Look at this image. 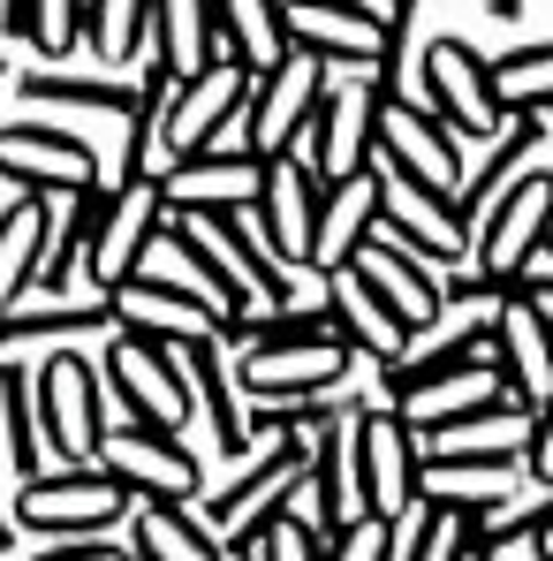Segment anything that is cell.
<instances>
[{"instance_id":"obj_1","label":"cell","mask_w":553,"mask_h":561,"mask_svg":"<svg viewBox=\"0 0 553 561\" xmlns=\"http://www.w3.org/2000/svg\"><path fill=\"white\" fill-rule=\"evenodd\" d=\"M303 470H311V433H274V440H258V456L235 470L212 501H205V531L228 547V554H243L266 524H274L280 508H288V493L303 485Z\"/></svg>"},{"instance_id":"obj_2","label":"cell","mask_w":553,"mask_h":561,"mask_svg":"<svg viewBox=\"0 0 553 561\" xmlns=\"http://www.w3.org/2000/svg\"><path fill=\"white\" fill-rule=\"evenodd\" d=\"M8 516H15V531H38V539H106L129 516V493L99 463H54L15 485Z\"/></svg>"},{"instance_id":"obj_3","label":"cell","mask_w":553,"mask_h":561,"mask_svg":"<svg viewBox=\"0 0 553 561\" xmlns=\"http://www.w3.org/2000/svg\"><path fill=\"white\" fill-rule=\"evenodd\" d=\"M349 463H357V508L402 524L425 501V440L402 425V410L365 402L349 417Z\"/></svg>"},{"instance_id":"obj_4","label":"cell","mask_w":553,"mask_h":561,"mask_svg":"<svg viewBox=\"0 0 553 561\" xmlns=\"http://www.w3.org/2000/svg\"><path fill=\"white\" fill-rule=\"evenodd\" d=\"M546 228H553V168H523L485 197V213L470 220V274H493V280H516L539 251H546Z\"/></svg>"},{"instance_id":"obj_5","label":"cell","mask_w":553,"mask_h":561,"mask_svg":"<svg viewBox=\"0 0 553 561\" xmlns=\"http://www.w3.org/2000/svg\"><path fill=\"white\" fill-rule=\"evenodd\" d=\"M31 394H38V440L54 463H92L99 433H106V379L84 350H46L31 365Z\"/></svg>"},{"instance_id":"obj_6","label":"cell","mask_w":553,"mask_h":561,"mask_svg":"<svg viewBox=\"0 0 553 561\" xmlns=\"http://www.w3.org/2000/svg\"><path fill=\"white\" fill-rule=\"evenodd\" d=\"M371 160L387 168V183H410V190H433L456 205L462 190V145L456 129L425 106V99H379V129H371Z\"/></svg>"},{"instance_id":"obj_7","label":"cell","mask_w":553,"mask_h":561,"mask_svg":"<svg viewBox=\"0 0 553 561\" xmlns=\"http://www.w3.org/2000/svg\"><path fill=\"white\" fill-rule=\"evenodd\" d=\"M99 379L122 394V410H129V425H160V433H183L189 410H197V394H189V365L175 342H160V334H114L106 342V365Z\"/></svg>"},{"instance_id":"obj_8","label":"cell","mask_w":553,"mask_h":561,"mask_svg":"<svg viewBox=\"0 0 553 561\" xmlns=\"http://www.w3.org/2000/svg\"><path fill=\"white\" fill-rule=\"evenodd\" d=\"M417 92H425V106L456 129V145H493L500 137V99H493V61L470 46V38H433L425 46V61H417Z\"/></svg>"},{"instance_id":"obj_9","label":"cell","mask_w":553,"mask_h":561,"mask_svg":"<svg viewBox=\"0 0 553 561\" xmlns=\"http://www.w3.org/2000/svg\"><path fill=\"white\" fill-rule=\"evenodd\" d=\"M243 106H251V69H235L228 54L205 61L197 77H183L168 99V122H160V168L228 145V129H243Z\"/></svg>"},{"instance_id":"obj_10","label":"cell","mask_w":553,"mask_h":561,"mask_svg":"<svg viewBox=\"0 0 553 561\" xmlns=\"http://www.w3.org/2000/svg\"><path fill=\"white\" fill-rule=\"evenodd\" d=\"M357 373V350L342 334H303V342H251L235 357V387L251 402H303V394H334Z\"/></svg>"},{"instance_id":"obj_11","label":"cell","mask_w":553,"mask_h":561,"mask_svg":"<svg viewBox=\"0 0 553 561\" xmlns=\"http://www.w3.org/2000/svg\"><path fill=\"white\" fill-rule=\"evenodd\" d=\"M92 463L106 470L129 501H197V485H205L189 440L183 433H160V425H114V433H99Z\"/></svg>"},{"instance_id":"obj_12","label":"cell","mask_w":553,"mask_h":561,"mask_svg":"<svg viewBox=\"0 0 553 561\" xmlns=\"http://www.w3.org/2000/svg\"><path fill=\"white\" fill-rule=\"evenodd\" d=\"M319 197H326V183H319L296 152H274L266 175H258V197L243 205L251 228L266 236V251H274L288 274L319 266Z\"/></svg>"},{"instance_id":"obj_13","label":"cell","mask_w":553,"mask_h":561,"mask_svg":"<svg viewBox=\"0 0 553 561\" xmlns=\"http://www.w3.org/2000/svg\"><path fill=\"white\" fill-rule=\"evenodd\" d=\"M0 183L8 190H38V197H69V190L106 183L99 152L61 129V122H0Z\"/></svg>"},{"instance_id":"obj_14","label":"cell","mask_w":553,"mask_h":561,"mask_svg":"<svg viewBox=\"0 0 553 561\" xmlns=\"http://www.w3.org/2000/svg\"><path fill=\"white\" fill-rule=\"evenodd\" d=\"M326 84H334V69H326V61H311V54H288V61H274L266 77H251V106H243L235 145H251L258 160L296 152V137H303L311 106L326 99Z\"/></svg>"},{"instance_id":"obj_15","label":"cell","mask_w":553,"mask_h":561,"mask_svg":"<svg viewBox=\"0 0 553 561\" xmlns=\"http://www.w3.org/2000/svg\"><path fill=\"white\" fill-rule=\"evenodd\" d=\"M258 175H266V160L228 137V145H212V152L168 160V168L152 175V190H160L168 220H183V213H243V205L258 197Z\"/></svg>"},{"instance_id":"obj_16","label":"cell","mask_w":553,"mask_h":561,"mask_svg":"<svg viewBox=\"0 0 553 561\" xmlns=\"http://www.w3.org/2000/svg\"><path fill=\"white\" fill-rule=\"evenodd\" d=\"M371 129H379V92L371 84H326V99L311 106V122H303V168L319 175V183H349L357 168H371Z\"/></svg>"},{"instance_id":"obj_17","label":"cell","mask_w":553,"mask_h":561,"mask_svg":"<svg viewBox=\"0 0 553 561\" xmlns=\"http://www.w3.org/2000/svg\"><path fill=\"white\" fill-rule=\"evenodd\" d=\"M493 387L523 410L553 394V311L523 288H508V304L493 311Z\"/></svg>"},{"instance_id":"obj_18","label":"cell","mask_w":553,"mask_h":561,"mask_svg":"<svg viewBox=\"0 0 553 561\" xmlns=\"http://www.w3.org/2000/svg\"><path fill=\"white\" fill-rule=\"evenodd\" d=\"M349 274L365 280L371 296L387 304V319L410 334V342H425L440 319H448V304H440V274L425 266V259H410L402 243H387L379 228H371L365 243H357V259H349Z\"/></svg>"},{"instance_id":"obj_19","label":"cell","mask_w":553,"mask_h":561,"mask_svg":"<svg viewBox=\"0 0 553 561\" xmlns=\"http://www.w3.org/2000/svg\"><path fill=\"white\" fill-rule=\"evenodd\" d=\"M288 54H311L326 69H371L379 61V8L371 0H280Z\"/></svg>"},{"instance_id":"obj_20","label":"cell","mask_w":553,"mask_h":561,"mask_svg":"<svg viewBox=\"0 0 553 561\" xmlns=\"http://www.w3.org/2000/svg\"><path fill=\"white\" fill-rule=\"evenodd\" d=\"M160 228H168L160 190H152V183H114V197H106V220H99L92 251H84V274L99 280V296H114L122 280L145 266V251L160 243Z\"/></svg>"},{"instance_id":"obj_21","label":"cell","mask_w":553,"mask_h":561,"mask_svg":"<svg viewBox=\"0 0 553 561\" xmlns=\"http://www.w3.org/2000/svg\"><path fill=\"white\" fill-rule=\"evenodd\" d=\"M379 175H387V168H379ZM379 236L402 243V251L425 259V266H470V228L456 220V205L433 197V190L387 183L379 190Z\"/></svg>"},{"instance_id":"obj_22","label":"cell","mask_w":553,"mask_h":561,"mask_svg":"<svg viewBox=\"0 0 553 561\" xmlns=\"http://www.w3.org/2000/svg\"><path fill=\"white\" fill-rule=\"evenodd\" d=\"M197 220V236L228 259V274L251 288V304H266V311H288V296H296V274L280 266L274 251H266V236L251 228V213H183Z\"/></svg>"},{"instance_id":"obj_23","label":"cell","mask_w":553,"mask_h":561,"mask_svg":"<svg viewBox=\"0 0 553 561\" xmlns=\"http://www.w3.org/2000/svg\"><path fill=\"white\" fill-rule=\"evenodd\" d=\"M183 365H189V394H197V410H205L220 456H228V463H251V456H258V448H251V410H243V387L228 373V350H220L212 334H197L183 350Z\"/></svg>"},{"instance_id":"obj_24","label":"cell","mask_w":553,"mask_h":561,"mask_svg":"<svg viewBox=\"0 0 553 561\" xmlns=\"http://www.w3.org/2000/svg\"><path fill=\"white\" fill-rule=\"evenodd\" d=\"M114 334H160V342H175V350H189L197 334H212L220 327V311L212 304H197V296H175V288H160L152 274H129L122 288H114Z\"/></svg>"},{"instance_id":"obj_25","label":"cell","mask_w":553,"mask_h":561,"mask_svg":"<svg viewBox=\"0 0 553 561\" xmlns=\"http://www.w3.org/2000/svg\"><path fill=\"white\" fill-rule=\"evenodd\" d=\"M296 493L311 501V531H319V539H342V531L365 516V508H357V463H349V417L326 425V433H311V470H303Z\"/></svg>"},{"instance_id":"obj_26","label":"cell","mask_w":553,"mask_h":561,"mask_svg":"<svg viewBox=\"0 0 553 561\" xmlns=\"http://www.w3.org/2000/svg\"><path fill=\"white\" fill-rule=\"evenodd\" d=\"M379 190H387L379 160L357 168L349 183H326V197H319V274H334V266L357 259V243L379 228Z\"/></svg>"},{"instance_id":"obj_27","label":"cell","mask_w":553,"mask_h":561,"mask_svg":"<svg viewBox=\"0 0 553 561\" xmlns=\"http://www.w3.org/2000/svg\"><path fill=\"white\" fill-rule=\"evenodd\" d=\"M319 304H326L334 334H342L357 357H371V365H394V357L410 350V334L387 319V304H379V296H371V288L349 274V266H334V274H326V296H319Z\"/></svg>"},{"instance_id":"obj_28","label":"cell","mask_w":553,"mask_h":561,"mask_svg":"<svg viewBox=\"0 0 553 561\" xmlns=\"http://www.w3.org/2000/svg\"><path fill=\"white\" fill-rule=\"evenodd\" d=\"M114 296H92V304H61V296H23L0 311V350L15 357L23 342H69V334H114Z\"/></svg>"},{"instance_id":"obj_29","label":"cell","mask_w":553,"mask_h":561,"mask_svg":"<svg viewBox=\"0 0 553 561\" xmlns=\"http://www.w3.org/2000/svg\"><path fill=\"white\" fill-rule=\"evenodd\" d=\"M46 236H54V197L23 190V197L0 213V311H8V304H23V296L38 288Z\"/></svg>"},{"instance_id":"obj_30","label":"cell","mask_w":553,"mask_h":561,"mask_svg":"<svg viewBox=\"0 0 553 561\" xmlns=\"http://www.w3.org/2000/svg\"><path fill=\"white\" fill-rule=\"evenodd\" d=\"M539 145H546V114H508V122H500V137H493V145H477L485 160H477V168L462 175V190H456V220H462V228L485 213V197L508 183V175H523V168H531V152H539Z\"/></svg>"},{"instance_id":"obj_31","label":"cell","mask_w":553,"mask_h":561,"mask_svg":"<svg viewBox=\"0 0 553 561\" xmlns=\"http://www.w3.org/2000/svg\"><path fill=\"white\" fill-rule=\"evenodd\" d=\"M212 31H220V54L251 77H266L274 61H288V23H280V0H212Z\"/></svg>"},{"instance_id":"obj_32","label":"cell","mask_w":553,"mask_h":561,"mask_svg":"<svg viewBox=\"0 0 553 561\" xmlns=\"http://www.w3.org/2000/svg\"><path fill=\"white\" fill-rule=\"evenodd\" d=\"M129 561H228V547L189 516L183 501H145L129 524Z\"/></svg>"},{"instance_id":"obj_33","label":"cell","mask_w":553,"mask_h":561,"mask_svg":"<svg viewBox=\"0 0 553 561\" xmlns=\"http://www.w3.org/2000/svg\"><path fill=\"white\" fill-rule=\"evenodd\" d=\"M152 61L175 77H197L205 61H220L212 0H152Z\"/></svg>"},{"instance_id":"obj_34","label":"cell","mask_w":553,"mask_h":561,"mask_svg":"<svg viewBox=\"0 0 553 561\" xmlns=\"http://www.w3.org/2000/svg\"><path fill=\"white\" fill-rule=\"evenodd\" d=\"M15 92L46 114H122L129 122V106H137L129 77H46V69H31V77H15Z\"/></svg>"},{"instance_id":"obj_35","label":"cell","mask_w":553,"mask_h":561,"mask_svg":"<svg viewBox=\"0 0 553 561\" xmlns=\"http://www.w3.org/2000/svg\"><path fill=\"white\" fill-rule=\"evenodd\" d=\"M84 46L106 69H129L152 46V0H84Z\"/></svg>"},{"instance_id":"obj_36","label":"cell","mask_w":553,"mask_h":561,"mask_svg":"<svg viewBox=\"0 0 553 561\" xmlns=\"http://www.w3.org/2000/svg\"><path fill=\"white\" fill-rule=\"evenodd\" d=\"M0 433H8V463L23 478L46 470V440H38V394H31V365L0 357Z\"/></svg>"},{"instance_id":"obj_37","label":"cell","mask_w":553,"mask_h":561,"mask_svg":"<svg viewBox=\"0 0 553 561\" xmlns=\"http://www.w3.org/2000/svg\"><path fill=\"white\" fill-rule=\"evenodd\" d=\"M493 99H500V114H553V38L500 54L493 61Z\"/></svg>"},{"instance_id":"obj_38","label":"cell","mask_w":553,"mask_h":561,"mask_svg":"<svg viewBox=\"0 0 553 561\" xmlns=\"http://www.w3.org/2000/svg\"><path fill=\"white\" fill-rule=\"evenodd\" d=\"M425 0H387L379 8V61H371V92L402 99L410 92V23H417Z\"/></svg>"},{"instance_id":"obj_39","label":"cell","mask_w":553,"mask_h":561,"mask_svg":"<svg viewBox=\"0 0 553 561\" xmlns=\"http://www.w3.org/2000/svg\"><path fill=\"white\" fill-rule=\"evenodd\" d=\"M23 46H38V61L77 54L84 46V0H31V38Z\"/></svg>"},{"instance_id":"obj_40","label":"cell","mask_w":553,"mask_h":561,"mask_svg":"<svg viewBox=\"0 0 553 561\" xmlns=\"http://www.w3.org/2000/svg\"><path fill=\"white\" fill-rule=\"evenodd\" d=\"M243 561H326V539L311 531V516H288V508H280L274 524L243 547Z\"/></svg>"},{"instance_id":"obj_41","label":"cell","mask_w":553,"mask_h":561,"mask_svg":"<svg viewBox=\"0 0 553 561\" xmlns=\"http://www.w3.org/2000/svg\"><path fill=\"white\" fill-rule=\"evenodd\" d=\"M394 531L402 524H387V516H357L342 539H326V561H394Z\"/></svg>"},{"instance_id":"obj_42","label":"cell","mask_w":553,"mask_h":561,"mask_svg":"<svg viewBox=\"0 0 553 561\" xmlns=\"http://www.w3.org/2000/svg\"><path fill=\"white\" fill-rule=\"evenodd\" d=\"M523 470H531V478L553 493V394L531 410V433H523Z\"/></svg>"},{"instance_id":"obj_43","label":"cell","mask_w":553,"mask_h":561,"mask_svg":"<svg viewBox=\"0 0 553 561\" xmlns=\"http://www.w3.org/2000/svg\"><path fill=\"white\" fill-rule=\"evenodd\" d=\"M31 561H129V547H114V531L106 539H46Z\"/></svg>"},{"instance_id":"obj_44","label":"cell","mask_w":553,"mask_h":561,"mask_svg":"<svg viewBox=\"0 0 553 561\" xmlns=\"http://www.w3.org/2000/svg\"><path fill=\"white\" fill-rule=\"evenodd\" d=\"M531 561H553V493L539 501V531H531Z\"/></svg>"},{"instance_id":"obj_45","label":"cell","mask_w":553,"mask_h":561,"mask_svg":"<svg viewBox=\"0 0 553 561\" xmlns=\"http://www.w3.org/2000/svg\"><path fill=\"white\" fill-rule=\"evenodd\" d=\"M15 554V516H8V508H0V561Z\"/></svg>"},{"instance_id":"obj_46","label":"cell","mask_w":553,"mask_h":561,"mask_svg":"<svg viewBox=\"0 0 553 561\" xmlns=\"http://www.w3.org/2000/svg\"><path fill=\"white\" fill-rule=\"evenodd\" d=\"M493 15H500V23H516V15H523V0H493Z\"/></svg>"},{"instance_id":"obj_47","label":"cell","mask_w":553,"mask_h":561,"mask_svg":"<svg viewBox=\"0 0 553 561\" xmlns=\"http://www.w3.org/2000/svg\"><path fill=\"white\" fill-rule=\"evenodd\" d=\"M539 259H546V266H553V228H546V251H539Z\"/></svg>"},{"instance_id":"obj_48","label":"cell","mask_w":553,"mask_h":561,"mask_svg":"<svg viewBox=\"0 0 553 561\" xmlns=\"http://www.w3.org/2000/svg\"><path fill=\"white\" fill-rule=\"evenodd\" d=\"M0 77H8V54H0Z\"/></svg>"}]
</instances>
